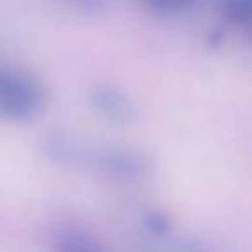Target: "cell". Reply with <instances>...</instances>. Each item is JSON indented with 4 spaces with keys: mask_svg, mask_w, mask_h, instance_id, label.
Returning <instances> with one entry per match:
<instances>
[{
    "mask_svg": "<svg viewBox=\"0 0 252 252\" xmlns=\"http://www.w3.org/2000/svg\"><path fill=\"white\" fill-rule=\"evenodd\" d=\"M223 9L235 25H249L252 14L251 0H223Z\"/></svg>",
    "mask_w": 252,
    "mask_h": 252,
    "instance_id": "8992f818",
    "label": "cell"
},
{
    "mask_svg": "<svg viewBox=\"0 0 252 252\" xmlns=\"http://www.w3.org/2000/svg\"><path fill=\"white\" fill-rule=\"evenodd\" d=\"M90 104L112 125H130L135 119L133 102L116 85H95L90 92Z\"/></svg>",
    "mask_w": 252,
    "mask_h": 252,
    "instance_id": "3957f363",
    "label": "cell"
},
{
    "mask_svg": "<svg viewBox=\"0 0 252 252\" xmlns=\"http://www.w3.org/2000/svg\"><path fill=\"white\" fill-rule=\"evenodd\" d=\"M85 162L94 166L104 176L118 182H137L147 176L151 162L142 152L126 147L98 149L85 154Z\"/></svg>",
    "mask_w": 252,
    "mask_h": 252,
    "instance_id": "7a4b0ae2",
    "label": "cell"
},
{
    "mask_svg": "<svg viewBox=\"0 0 252 252\" xmlns=\"http://www.w3.org/2000/svg\"><path fill=\"white\" fill-rule=\"evenodd\" d=\"M47 104V90L32 73L0 66V118L30 121L40 116Z\"/></svg>",
    "mask_w": 252,
    "mask_h": 252,
    "instance_id": "6da1fadb",
    "label": "cell"
},
{
    "mask_svg": "<svg viewBox=\"0 0 252 252\" xmlns=\"http://www.w3.org/2000/svg\"><path fill=\"white\" fill-rule=\"evenodd\" d=\"M144 4L159 16H180L192 11L197 0H144Z\"/></svg>",
    "mask_w": 252,
    "mask_h": 252,
    "instance_id": "5b68a950",
    "label": "cell"
},
{
    "mask_svg": "<svg viewBox=\"0 0 252 252\" xmlns=\"http://www.w3.org/2000/svg\"><path fill=\"white\" fill-rule=\"evenodd\" d=\"M73 2L83 11H100L105 0H73Z\"/></svg>",
    "mask_w": 252,
    "mask_h": 252,
    "instance_id": "52a82bcc",
    "label": "cell"
},
{
    "mask_svg": "<svg viewBox=\"0 0 252 252\" xmlns=\"http://www.w3.org/2000/svg\"><path fill=\"white\" fill-rule=\"evenodd\" d=\"M56 252H104L88 235L78 230L61 231L56 240Z\"/></svg>",
    "mask_w": 252,
    "mask_h": 252,
    "instance_id": "277c9868",
    "label": "cell"
}]
</instances>
